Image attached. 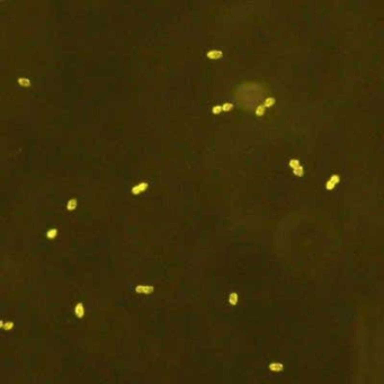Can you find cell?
<instances>
[{
    "instance_id": "1",
    "label": "cell",
    "mask_w": 384,
    "mask_h": 384,
    "mask_svg": "<svg viewBox=\"0 0 384 384\" xmlns=\"http://www.w3.org/2000/svg\"><path fill=\"white\" fill-rule=\"evenodd\" d=\"M339 182H340V177H339V175H332V176L330 177V179L327 182L325 188H327L328 190H332Z\"/></svg>"
},
{
    "instance_id": "2",
    "label": "cell",
    "mask_w": 384,
    "mask_h": 384,
    "mask_svg": "<svg viewBox=\"0 0 384 384\" xmlns=\"http://www.w3.org/2000/svg\"><path fill=\"white\" fill-rule=\"evenodd\" d=\"M147 188H148V184H147V183H141V184H139L138 186H135V187L132 188V193L135 194V195H138V194H140V193L144 192Z\"/></svg>"
},
{
    "instance_id": "3",
    "label": "cell",
    "mask_w": 384,
    "mask_h": 384,
    "mask_svg": "<svg viewBox=\"0 0 384 384\" xmlns=\"http://www.w3.org/2000/svg\"><path fill=\"white\" fill-rule=\"evenodd\" d=\"M222 56V52L219 51V50H212L210 52H207V58L212 59V60H216V59H220Z\"/></svg>"
},
{
    "instance_id": "4",
    "label": "cell",
    "mask_w": 384,
    "mask_h": 384,
    "mask_svg": "<svg viewBox=\"0 0 384 384\" xmlns=\"http://www.w3.org/2000/svg\"><path fill=\"white\" fill-rule=\"evenodd\" d=\"M135 291L138 293H151L153 291V287L151 286H142V285H139L138 287L135 289Z\"/></svg>"
},
{
    "instance_id": "5",
    "label": "cell",
    "mask_w": 384,
    "mask_h": 384,
    "mask_svg": "<svg viewBox=\"0 0 384 384\" xmlns=\"http://www.w3.org/2000/svg\"><path fill=\"white\" fill-rule=\"evenodd\" d=\"M75 313L77 314L78 318H82L83 314H85V309H83V305L81 303H78L76 305V309H75Z\"/></svg>"
},
{
    "instance_id": "6",
    "label": "cell",
    "mask_w": 384,
    "mask_h": 384,
    "mask_svg": "<svg viewBox=\"0 0 384 384\" xmlns=\"http://www.w3.org/2000/svg\"><path fill=\"white\" fill-rule=\"evenodd\" d=\"M275 103H276L275 98H273V97H268V98H266V100H265V103H264V106H265V107H272V106L275 105Z\"/></svg>"
},
{
    "instance_id": "7",
    "label": "cell",
    "mask_w": 384,
    "mask_h": 384,
    "mask_svg": "<svg viewBox=\"0 0 384 384\" xmlns=\"http://www.w3.org/2000/svg\"><path fill=\"white\" fill-rule=\"evenodd\" d=\"M229 302L232 305L237 304V302H238V294L237 293H231L230 296H229Z\"/></svg>"
},
{
    "instance_id": "8",
    "label": "cell",
    "mask_w": 384,
    "mask_h": 384,
    "mask_svg": "<svg viewBox=\"0 0 384 384\" xmlns=\"http://www.w3.org/2000/svg\"><path fill=\"white\" fill-rule=\"evenodd\" d=\"M76 206H77V200H70L69 202H68L67 208H68L69 211H72V210H75V208H76Z\"/></svg>"
},
{
    "instance_id": "9",
    "label": "cell",
    "mask_w": 384,
    "mask_h": 384,
    "mask_svg": "<svg viewBox=\"0 0 384 384\" xmlns=\"http://www.w3.org/2000/svg\"><path fill=\"white\" fill-rule=\"evenodd\" d=\"M290 167L291 168H293V170L294 169H296V168H299L301 165H300V161L297 160V159H292V160H290Z\"/></svg>"
},
{
    "instance_id": "10",
    "label": "cell",
    "mask_w": 384,
    "mask_h": 384,
    "mask_svg": "<svg viewBox=\"0 0 384 384\" xmlns=\"http://www.w3.org/2000/svg\"><path fill=\"white\" fill-rule=\"evenodd\" d=\"M293 174H294L295 176H299V177H302V176L304 175V169H303V167H302V166H300L299 168H296V169L293 170Z\"/></svg>"
},
{
    "instance_id": "11",
    "label": "cell",
    "mask_w": 384,
    "mask_h": 384,
    "mask_svg": "<svg viewBox=\"0 0 384 384\" xmlns=\"http://www.w3.org/2000/svg\"><path fill=\"white\" fill-rule=\"evenodd\" d=\"M56 233H58V230H56V229H51V230L47 231L46 235H47L48 239H53V238L56 237Z\"/></svg>"
},
{
    "instance_id": "12",
    "label": "cell",
    "mask_w": 384,
    "mask_h": 384,
    "mask_svg": "<svg viewBox=\"0 0 384 384\" xmlns=\"http://www.w3.org/2000/svg\"><path fill=\"white\" fill-rule=\"evenodd\" d=\"M265 106L264 105H259L258 107L256 108V115L257 116H262L265 114Z\"/></svg>"
},
{
    "instance_id": "13",
    "label": "cell",
    "mask_w": 384,
    "mask_h": 384,
    "mask_svg": "<svg viewBox=\"0 0 384 384\" xmlns=\"http://www.w3.org/2000/svg\"><path fill=\"white\" fill-rule=\"evenodd\" d=\"M18 83H19V85H22V86H24V87H28V86L31 85L30 80H28V79H26V78H20V79L18 80Z\"/></svg>"
},
{
    "instance_id": "14",
    "label": "cell",
    "mask_w": 384,
    "mask_h": 384,
    "mask_svg": "<svg viewBox=\"0 0 384 384\" xmlns=\"http://www.w3.org/2000/svg\"><path fill=\"white\" fill-rule=\"evenodd\" d=\"M269 369H272V371H280V369H283V365H282V364H278V363H275V364H270Z\"/></svg>"
},
{
    "instance_id": "15",
    "label": "cell",
    "mask_w": 384,
    "mask_h": 384,
    "mask_svg": "<svg viewBox=\"0 0 384 384\" xmlns=\"http://www.w3.org/2000/svg\"><path fill=\"white\" fill-rule=\"evenodd\" d=\"M232 107H233V105H232V104H230V103H227V104H224V105L222 106V109H223L224 112H229L230 109H232Z\"/></svg>"
},
{
    "instance_id": "16",
    "label": "cell",
    "mask_w": 384,
    "mask_h": 384,
    "mask_svg": "<svg viewBox=\"0 0 384 384\" xmlns=\"http://www.w3.org/2000/svg\"><path fill=\"white\" fill-rule=\"evenodd\" d=\"M221 110H223L221 106H214V107H213V109H212L213 114H215V115H216V114H220V113H221Z\"/></svg>"
},
{
    "instance_id": "17",
    "label": "cell",
    "mask_w": 384,
    "mask_h": 384,
    "mask_svg": "<svg viewBox=\"0 0 384 384\" xmlns=\"http://www.w3.org/2000/svg\"><path fill=\"white\" fill-rule=\"evenodd\" d=\"M1 324H2L3 329H6V330H9V329H11V328H13V325H14V324H13V323H11V322H10V323H7V324H5V323L2 322V323H1Z\"/></svg>"
}]
</instances>
